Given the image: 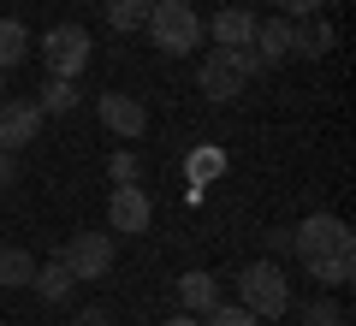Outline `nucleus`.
I'll return each mask as SVG.
<instances>
[{"mask_svg": "<svg viewBox=\"0 0 356 326\" xmlns=\"http://www.w3.org/2000/svg\"><path fill=\"white\" fill-rule=\"evenodd\" d=\"M250 48H255L261 65H285V60H291V18H280V13L255 18V42H250Z\"/></svg>", "mask_w": 356, "mask_h": 326, "instance_id": "obj_11", "label": "nucleus"}, {"mask_svg": "<svg viewBox=\"0 0 356 326\" xmlns=\"http://www.w3.org/2000/svg\"><path fill=\"white\" fill-rule=\"evenodd\" d=\"M344 243H356V238H350V226H344L339 213H309L303 226H291V255L297 261H315V255L344 250Z\"/></svg>", "mask_w": 356, "mask_h": 326, "instance_id": "obj_6", "label": "nucleus"}, {"mask_svg": "<svg viewBox=\"0 0 356 326\" xmlns=\"http://www.w3.org/2000/svg\"><path fill=\"white\" fill-rule=\"evenodd\" d=\"M65 273L77 279V285H89V279H107L113 273V231H72L60 250Z\"/></svg>", "mask_w": 356, "mask_h": 326, "instance_id": "obj_5", "label": "nucleus"}, {"mask_svg": "<svg viewBox=\"0 0 356 326\" xmlns=\"http://www.w3.org/2000/svg\"><path fill=\"white\" fill-rule=\"evenodd\" d=\"M220 172H226V149H214V142H208V149L191 154V190H196V196H202V190L214 184Z\"/></svg>", "mask_w": 356, "mask_h": 326, "instance_id": "obj_20", "label": "nucleus"}, {"mask_svg": "<svg viewBox=\"0 0 356 326\" xmlns=\"http://www.w3.org/2000/svg\"><path fill=\"white\" fill-rule=\"evenodd\" d=\"M95 113H102V125L113 131L119 142H137L143 131H149V107H143L137 95H125V89H107V95L95 101Z\"/></svg>", "mask_w": 356, "mask_h": 326, "instance_id": "obj_9", "label": "nucleus"}, {"mask_svg": "<svg viewBox=\"0 0 356 326\" xmlns=\"http://www.w3.org/2000/svg\"><path fill=\"white\" fill-rule=\"evenodd\" d=\"M202 326H261V320H255V314L243 309V302H226V297H220L214 309L202 314Z\"/></svg>", "mask_w": 356, "mask_h": 326, "instance_id": "obj_22", "label": "nucleus"}, {"mask_svg": "<svg viewBox=\"0 0 356 326\" xmlns=\"http://www.w3.org/2000/svg\"><path fill=\"white\" fill-rule=\"evenodd\" d=\"M332 24L321 13H309V18H291V54H303V60H327L332 54Z\"/></svg>", "mask_w": 356, "mask_h": 326, "instance_id": "obj_12", "label": "nucleus"}, {"mask_svg": "<svg viewBox=\"0 0 356 326\" xmlns=\"http://www.w3.org/2000/svg\"><path fill=\"white\" fill-rule=\"evenodd\" d=\"M303 273L315 279L321 291L350 285V279H356V243H344V250H327V255H315V261H303Z\"/></svg>", "mask_w": 356, "mask_h": 326, "instance_id": "obj_13", "label": "nucleus"}, {"mask_svg": "<svg viewBox=\"0 0 356 326\" xmlns=\"http://www.w3.org/2000/svg\"><path fill=\"white\" fill-rule=\"evenodd\" d=\"M77 101H83V95H77V77H48V83L36 89V107H42V119H48V113H72Z\"/></svg>", "mask_w": 356, "mask_h": 326, "instance_id": "obj_18", "label": "nucleus"}, {"mask_svg": "<svg viewBox=\"0 0 356 326\" xmlns=\"http://www.w3.org/2000/svg\"><path fill=\"white\" fill-rule=\"evenodd\" d=\"M107 178H113V184H137V178H143L137 149H113V161H107Z\"/></svg>", "mask_w": 356, "mask_h": 326, "instance_id": "obj_23", "label": "nucleus"}, {"mask_svg": "<svg viewBox=\"0 0 356 326\" xmlns=\"http://www.w3.org/2000/svg\"><path fill=\"white\" fill-rule=\"evenodd\" d=\"M36 131H42V107H36V101H24V95H0V149L24 154L30 142H36Z\"/></svg>", "mask_w": 356, "mask_h": 326, "instance_id": "obj_8", "label": "nucleus"}, {"mask_svg": "<svg viewBox=\"0 0 356 326\" xmlns=\"http://www.w3.org/2000/svg\"><path fill=\"white\" fill-rule=\"evenodd\" d=\"M30 285H36V297H42V302H65L77 279L65 273V261L54 255V261H42V267H36V279H30Z\"/></svg>", "mask_w": 356, "mask_h": 326, "instance_id": "obj_16", "label": "nucleus"}, {"mask_svg": "<svg viewBox=\"0 0 356 326\" xmlns=\"http://www.w3.org/2000/svg\"><path fill=\"white\" fill-rule=\"evenodd\" d=\"M149 220H154L149 190L113 184V196H107V231H113V238H143V231H149Z\"/></svg>", "mask_w": 356, "mask_h": 326, "instance_id": "obj_7", "label": "nucleus"}, {"mask_svg": "<svg viewBox=\"0 0 356 326\" xmlns=\"http://www.w3.org/2000/svg\"><path fill=\"white\" fill-rule=\"evenodd\" d=\"M18 172H24V166H18V154H13V149H0V190H13Z\"/></svg>", "mask_w": 356, "mask_h": 326, "instance_id": "obj_25", "label": "nucleus"}, {"mask_svg": "<svg viewBox=\"0 0 356 326\" xmlns=\"http://www.w3.org/2000/svg\"><path fill=\"white\" fill-rule=\"evenodd\" d=\"M77 326H119V320L107 309H83V314H77Z\"/></svg>", "mask_w": 356, "mask_h": 326, "instance_id": "obj_27", "label": "nucleus"}, {"mask_svg": "<svg viewBox=\"0 0 356 326\" xmlns=\"http://www.w3.org/2000/svg\"><path fill=\"white\" fill-rule=\"evenodd\" d=\"M267 255H273V261L291 255V226H273V231H267Z\"/></svg>", "mask_w": 356, "mask_h": 326, "instance_id": "obj_26", "label": "nucleus"}, {"mask_svg": "<svg viewBox=\"0 0 356 326\" xmlns=\"http://www.w3.org/2000/svg\"><path fill=\"white\" fill-rule=\"evenodd\" d=\"M202 42H214V48H250L255 42V13L250 6H220L214 18H202Z\"/></svg>", "mask_w": 356, "mask_h": 326, "instance_id": "obj_10", "label": "nucleus"}, {"mask_svg": "<svg viewBox=\"0 0 356 326\" xmlns=\"http://www.w3.org/2000/svg\"><path fill=\"white\" fill-rule=\"evenodd\" d=\"M143 30H149V42L161 54H178V60L202 48V13L184 6V0H154L149 18H143Z\"/></svg>", "mask_w": 356, "mask_h": 326, "instance_id": "obj_3", "label": "nucleus"}, {"mask_svg": "<svg viewBox=\"0 0 356 326\" xmlns=\"http://www.w3.org/2000/svg\"><path fill=\"white\" fill-rule=\"evenodd\" d=\"M214 302H220V279L214 273H202V267H196V273H178V309H184V314L202 320Z\"/></svg>", "mask_w": 356, "mask_h": 326, "instance_id": "obj_14", "label": "nucleus"}, {"mask_svg": "<svg viewBox=\"0 0 356 326\" xmlns=\"http://www.w3.org/2000/svg\"><path fill=\"white\" fill-rule=\"evenodd\" d=\"M24 60H30V30L18 18H0V72H13Z\"/></svg>", "mask_w": 356, "mask_h": 326, "instance_id": "obj_19", "label": "nucleus"}, {"mask_svg": "<svg viewBox=\"0 0 356 326\" xmlns=\"http://www.w3.org/2000/svg\"><path fill=\"white\" fill-rule=\"evenodd\" d=\"M166 326H202V320H196V314H172Z\"/></svg>", "mask_w": 356, "mask_h": 326, "instance_id": "obj_28", "label": "nucleus"}, {"mask_svg": "<svg viewBox=\"0 0 356 326\" xmlns=\"http://www.w3.org/2000/svg\"><path fill=\"white\" fill-rule=\"evenodd\" d=\"M36 279V255L18 243H0V291H24Z\"/></svg>", "mask_w": 356, "mask_h": 326, "instance_id": "obj_15", "label": "nucleus"}, {"mask_svg": "<svg viewBox=\"0 0 356 326\" xmlns=\"http://www.w3.org/2000/svg\"><path fill=\"white\" fill-rule=\"evenodd\" d=\"M273 13L280 18H309V13H321V0H273Z\"/></svg>", "mask_w": 356, "mask_h": 326, "instance_id": "obj_24", "label": "nucleus"}, {"mask_svg": "<svg viewBox=\"0 0 356 326\" xmlns=\"http://www.w3.org/2000/svg\"><path fill=\"white\" fill-rule=\"evenodd\" d=\"M291 309H297V326H350L332 297H309V302H291Z\"/></svg>", "mask_w": 356, "mask_h": 326, "instance_id": "obj_21", "label": "nucleus"}, {"mask_svg": "<svg viewBox=\"0 0 356 326\" xmlns=\"http://www.w3.org/2000/svg\"><path fill=\"white\" fill-rule=\"evenodd\" d=\"M42 65H48V77H83L89 60H95V42H89L83 24H54L48 36L36 42Z\"/></svg>", "mask_w": 356, "mask_h": 326, "instance_id": "obj_4", "label": "nucleus"}, {"mask_svg": "<svg viewBox=\"0 0 356 326\" xmlns=\"http://www.w3.org/2000/svg\"><path fill=\"white\" fill-rule=\"evenodd\" d=\"M238 302L255 314V320H280V314H291V279H285V267L267 255V261H250L238 273Z\"/></svg>", "mask_w": 356, "mask_h": 326, "instance_id": "obj_2", "label": "nucleus"}, {"mask_svg": "<svg viewBox=\"0 0 356 326\" xmlns=\"http://www.w3.org/2000/svg\"><path fill=\"white\" fill-rule=\"evenodd\" d=\"M154 0H102V18L107 30H119V36H131V30H143V18H149Z\"/></svg>", "mask_w": 356, "mask_h": 326, "instance_id": "obj_17", "label": "nucleus"}, {"mask_svg": "<svg viewBox=\"0 0 356 326\" xmlns=\"http://www.w3.org/2000/svg\"><path fill=\"white\" fill-rule=\"evenodd\" d=\"M0 95H6V72H0Z\"/></svg>", "mask_w": 356, "mask_h": 326, "instance_id": "obj_29", "label": "nucleus"}, {"mask_svg": "<svg viewBox=\"0 0 356 326\" xmlns=\"http://www.w3.org/2000/svg\"><path fill=\"white\" fill-rule=\"evenodd\" d=\"M255 72H267V65L255 60V48H208L202 65H196V89L226 107V101L243 95V83H250Z\"/></svg>", "mask_w": 356, "mask_h": 326, "instance_id": "obj_1", "label": "nucleus"}]
</instances>
